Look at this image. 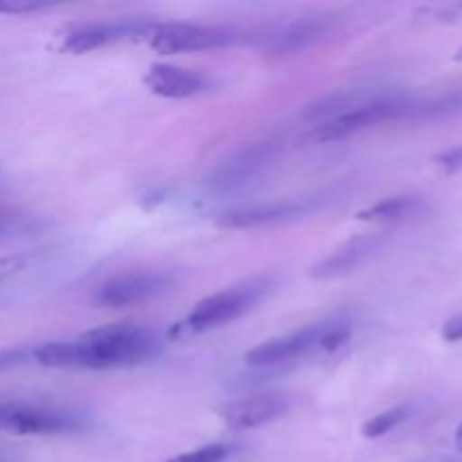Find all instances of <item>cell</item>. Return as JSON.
<instances>
[{
  "label": "cell",
  "mask_w": 462,
  "mask_h": 462,
  "mask_svg": "<svg viewBox=\"0 0 462 462\" xmlns=\"http://www.w3.org/2000/svg\"><path fill=\"white\" fill-rule=\"evenodd\" d=\"M424 201L422 197L415 194H402V197H388L383 201L373 203V206L364 208L356 212V219L373 221V224H388V221H400L406 217H413L422 210Z\"/></svg>",
  "instance_id": "9a60e30c"
},
{
  "label": "cell",
  "mask_w": 462,
  "mask_h": 462,
  "mask_svg": "<svg viewBox=\"0 0 462 462\" xmlns=\"http://www.w3.org/2000/svg\"><path fill=\"white\" fill-rule=\"evenodd\" d=\"M328 329L329 323H319L310 325V328L300 329V332L289 334V337L271 338V341L260 343V346L253 347L246 355V364L255 365V368H269V365L287 364V361L298 359V356L320 350Z\"/></svg>",
  "instance_id": "ba28073f"
},
{
  "label": "cell",
  "mask_w": 462,
  "mask_h": 462,
  "mask_svg": "<svg viewBox=\"0 0 462 462\" xmlns=\"http://www.w3.org/2000/svg\"><path fill=\"white\" fill-rule=\"evenodd\" d=\"M174 287V275L165 271H134V273L117 275L108 280L95 293V302L99 307H111V310H122V307L143 305V302L153 300Z\"/></svg>",
  "instance_id": "52a82bcc"
},
{
  "label": "cell",
  "mask_w": 462,
  "mask_h": 462,
  "mask_svg": "<svg viewBox=\"0 0 462 462\" xmlns=\"http://www.w3.org/2000/svg\"><path fill=\"white\" fill-rule=\"evenodd\" d=\"M12 411H14V404H0V431H7V422Z\"/></svg>",
  "instance_id": "d4e9b609"
},
{
  "label": "cell",
  "mask_w": 462,
  "mask_h": 462,
  "mask_svg": "<svg viewBox=\"0 0 462 462\" xmlns=\"http://www.w3.org/2000/svg\"><path fill=\"white\" fill-rule=\"evenodd\" d=\"M30 228V221L21 215H9V212H0V242L3 239L21 235Z\"/></svg>",
  "instance_id": "ffe728a7"
},
{
  "label": "cell",
  "mask_w": 462,
  "mask_h": 462,
  "mask_svg": "<svg viewBox=\"0 0 462 462\" xmlns=\"http://www.w3.org/2000/svg\"><path fill=\"white\" fill-rule=\"evenodd\" d=\"M27 255H7V257H0V282L5 280L14 278V275L21 273L23 269L27 266Z\"/></svg>",
  "instance_id": "44dd1931"
},
{
  "label": "cell",
  "mask_w": 462,
  "mask_h": 462,
  "mask_svg": "<svg viewBox=\"0 0 462 462\" xmlns=\"http://www.w3.org/2000/svg\"><path fill=\"white\" fill-rule=\"evenodd\" d=\"M442 338L449 343L462 341V314L454 316V319H449L445 325H442Z\"/></svg>",
  "instance_id": "cb8c5ba5"
},
{
  "label": "cell",
  "mask_w": 462,
  "mask_h": 462,
  "mask_svg": "<svg viewBox=\"0 0 462 462\" xmlns=\"http://www.w3.org/2000/svg\"><path fill=\"white\" fill-rule=\"evenodd\" d=\"M438 167H442L445 171H458L462 170V144L447 149V152L438 153L436 156Z\"/></svg>",
  "instance_id": "7402d4cb"
},
{
  "label": "cell",
  "mask_w": 462,
  "mask_h": 462,
  "mask_svg": "<svg viewBox=\"0 0 462 462\" xmlns=\"http://www.w3.org/2000/svg\"><path fill=\"white\" fill-rule=\"evenodd\" d=\"M239 39L233 27L199 25V23H152L144 41L158 54L201 52V50L224 48Z\"/></svg>",
  "instance_id": "5b68a950"
},
{
  "label": "cell",
  "mask_w": 462,
  "mask_h": 462,
  "mask_svg": "<svg viewBox=\"0 0 462 462\" xmlns=\"http://www.w3.org/2000/svg\"><path fill=\"white\" fill-rule=\"evenodd\" d=\"M79 424V418L66 413V411L14 404V411L7 422V431L18 433V436H48V433L72 431Z\"/></svg>",
  "instance_id": "4fadbf2b"
},
{
  "label": "cell",
  "mask_w": 462,
  "mask_h": 462,
  "mask_svg": "<svg viewBox=\"0 0 462 462\" xmlns=\"http://www.w3.org/2000/svg\"><path fill=\"white\" fill-rule=\"evenodd\" d=\"M50 7H54L50 0H0V14H7V16H27V14L43 12Z\"/></svg>",
  "instance_id": "ac0fdd59"
},
{
  "label": "cell",
  "mask_w": 462,
  "mask_h": 462,
  "mask_svg": "<svg viewBox=\"0 0 462 462\" xmlns=\"http://www.w3.org/2000/svg\"><path fill=\"white\" fill-rule=\"evenodd\" d=\"M379 244H382L379 235H364V237L350 239V242L343 244L338 251L329 253L325 260H320L319 264L311 269V278L329 280L359 269L361 264H365V262L377 253Z\"/></svg>",
  "instance_id": "5bb4252c"
},
{
  "label": "cell",
  "mask_w": 462,
  "mask_h": 462,
  "mask_svg": "<svg viewBox=\"0 0 462 462\" xmlns=\"http://www.w3.org/2000/svg\"><path fill=\"white\" fill-rule=\"evenodd\" d=\"M271 287H273V278H253L248 282L212 293L189 311L185 325L189 332H208V329L230 323L253 310L271 291Z\"/></svg>",
  "instance_id": "3957f363"
},
{
  "label": "cell",
  "mask_w": 462,
  "mask_h": 462,
  "mask_svg": "<svg viewBox=\"0 0 462 462\" xmlns=\"http://www.w3.org/2000/svg\"><path fill=\"white\" fill-rule=\"evenodd\" d=\"M144 84L158 97L188 99L212 90L215 81L199 70L170 66V63H153L144 75Z\"/></svg>",
  "instance_id": "8fae6325"
},
{
  "label": "cell",
  "mask_w": 462,
  "mask_h": 462,
  "mask_svg": "<svg viewBox=\"0 0 462 462\" xmlns=\"http://www.w3.org/2000/svg\"><path fill=\"white\" fill-rule=\"evenodd\" d=\"M161 350V338L143 325H108L84 334L79 341L45 343L34 356L43 368H122L152 359Z\"/></svg>",
  "instance_id": "6da1fadb"
},
{
  "label": "cell",
  "mask_w": 462,
  "mask_h": 462,
  "mask_svg": "<svg viewBox=\"0 0 462 462\" xmlns=\"http://www.w3.org/2000/svg\"><path fill=\"white\" fill-rule=\"evenodd\" d=\"M406 415H409V409H406V406H397V409L383 411V413L370 418L368 422L364 424V429H361V433H364L365 438H370V440H373V438H382L386 436V433H391L397 424L404 422Z\"/></svg>",
  "instance_id": "2e32d148"
},
{
  "label": "cell",
  "mask_w": 462,
  "mask_h": 462,
  "mask_svg": "<svg viewBox=\"0 0 462 462\" xmlns=\"http://www.w3.org/2000/svg\"><path fill=\"white\" fill-rule=\"evenodd\" d=\"M422 97H379L359 102L341 116L314 126L316 143H338L359 131L391 120H420Z\"/></svg>",
  "instance_id": "7a4b0ae2"
},
{
  "label": "cell",
  "mask_w": 462,
  "mask_h": 462,
  "mask_svg": "<svg viewBox=\"0 0 462 462\" xmlns=\"http://www.w3.org/2000/svg\"><path fill=\"white\" fill-rule=\"evenodd\" d=\"M230 454H233V449L228 445H208L197 451H189V454L176 456L167 462H226Z\"/></svg>",
  "instance_id": "e0dca14e"
},
{
  "label": "cell",
  "mask_w": 462,
  "mask_h": 462,
  "mask_svg": "<svg viewBox=\"0 0 462 462\" xmlns=\"http://www.w3.org/2000/svg\"><path fill=\"white\" fill-rule=\"evenodd\" d=\"M311 210V203L307 199H282V201L269 203H253V206L233 208L217 217V224L221 228L230 230H246L262 228V226L282 224V221H293L298 217L307 215Z\"/></svg>",
  "instance_id": "30bf717a"
},
{
  "label": "cell",
  "mask_w": 462,
  "mask_h": 462,
  "mask_svg": "<svg viewBox=\"0 0 462 462\" xmlns=\"http://www.w3.org/2000/svg\"><path fill=\"white\" fill-rule=\"evenodd\" d=\"M32 352H34V350H23V347H16V350L0 352V370L14 368V365L25 364L27 359H32Z\"/></svg>",
  "instance_id": "603a6c76"
},
{
  "label": "cell",
  "mask_w": 462,
  "mask_h": 462,
  "mask_svg": "<svg viewBox=\"0 0 462 462\" xmlns=\"http://www.w3.org/2000/svg\"><path fill=\"white\" fill-rule=\"evenodd\" d=\"M282 138L271 135V138L257 140V143L239 149L235 156L217 165L203 185L210 194H230L246 188L248 183H253L257 176H262L273 165V161L282 152Z\"/></svg>",
  "instance_id": "277c9868"
},
{
  "label": "cell",
  "mask_w": 462,
  "mask_h": 462,
  "mask_svg": "<svg viewBox=\"0 0 462 462\" xmlns=\"http://www.w3.org/2000/svg\"><path fill=\"white\" fill-rule=\"evenodd\" d=\"M456 59H458V61H462V48L458 50V54H456Z\"/></svg>",
  "instance_id": "4316f807"
},
{
  "label": "cell",
  "mask_w": 462,
  "mask_h": 462,
  "mask_svg": "<svg viewBox=\"0 0 462 462\" xmlns=\"http://www.w3.org/2000/svg\"><path fill=\"white\" fill-rule=\"evenodd\" d=\"M420 16H427V21L436 23H460L462 21V3L431 5V7L420 9Z\"/></svg>",
  "instance_id": "d6986e66"
},
{
  "label": "cell",
  "mask_w": 462,
  "mask_h": 462,
  "mask_svg": "<svg viewBox=\"0 0 462 462\" xmlns=\"http://www.w3.org/2000/svg\"><path fill=\"white\" fill-rule=\"evenodd\" d=\"M149 21H113V23H75L57 34V48L61 52L86 54L120 41H138L147 36Z\"/></svg>",
  "instance_id": "8992f818"
},
{
  "label": "cell",
  "mask_w": 462,
  "mask_h": 462,
  "mask_svg": "<svg viewBox=\"0 0 462 462\" xmlns=\"http://www.w3.org/2000/svg\"><path fill=\"white\" fill-rule=\"evenodd\" d=\"M456 445H458V449L462 451V424H460L458 431H456Z\"/></svg>",
  "instance_id": "484cf974"
},
{
  "label": "cell",
  "mask_w": 462,
  "mask_h": 462,
  "mask_svg": "<svg viewBox=\"0 0 462 462\" xmlns=\"http://www.w3.org/2000/svg\"><path fill=\"white\" fill-rule=\"evenodd\" d=\"M329 30H332V21L329 18L310 16L266 27L264 32L255 34V41L264 45L266 50H271V52H296V50L307 48L310 43L319 41Z\"/></svg>",
  "instance_id": "7c38bea8"
},
{
  "label": "cell",
  "mask_w": 462,
  "mask_h": 462,
  "mask_svg": "<svg viewBox=\"0 0 462 462\" xmlns=\"http://www.w3.org/2000/svg\"><path fill=\"white\" fill-rule=\"evenodd\" d=\"M293 395L289 393H257L230 402L221 409V420L230 429H257L275 422L293 409Z\"/></svg>",
  "instance_id": "9c48e42d"
}]
</instances>
